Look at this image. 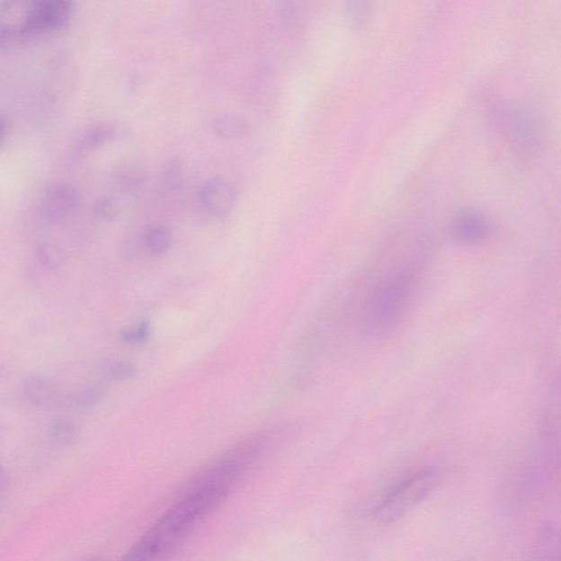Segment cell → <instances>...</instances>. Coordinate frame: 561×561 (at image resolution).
I'll return each mask as SVG.
<instances>
[{
    "label": "cell",
    "instance_id": "8992f818",
    "mask_svg": "<svg viewBox=\"0 0 561 561\" xmlns=\"http://www.w3.org/2000/svg\"><path fill=\"white\" fill-rule=\"evenodd\" d=\"M77 190L68 184H55L44 195L42 212L51 222H61L79 207Z\"/></svg>",
    "mask_w": 561,
    "mask_h": 561
},
{
    "label": "cell",
    "instance_id": "30bf717a",
    "mask_svg": "<svg viewBox=\"0 0 561 561\" xmlns=\"http://www.w3.org/2000/svg\"><path fill=\"white\" fill-rule=\"evenodd\" d=\"M212 129L220 138L233 139L247 137L250 125L243 115L225 112L215 115L212 120Z\"/></svg>",
    "mask_w": 561,
    "mask_h": 561
},
{
    "label": "cell",
    "instance_id": "44dd1931",
    "mask_svg": "<svg viewBox=\"0 0 561 561\" xmlns=\"http://www.w3.org/2000/svg\"><path fill=\"white\" fill-rule=\"evenodd\" d=\"M7 133V123L6 120H4L2 115H0V145L4 142V137H6Z\"/></svg>",
    "mask_w": 561,
    "mask_h": 561
},
{
    "label": "cell",
    "instance_id": "7a4b0ae2",
    "mask_svg": "<svg viewBox=\"0 0 561 561\" xmlns=\"http://www.w3.org/2000/svg\"><path fill=\"white\" fill-rule=\"evenodd\" d=\"M414 275L413 267L399 268L378 285L365 316L368 332L382 335L396 327L409 302Z\"/></svg>",
    "mask_w": 561,
    "mask_h": 561
},
{
    "label": "cell",
    "instance_id": "52a82bcc",
    "mask_svg": "<svg viewBox=\"0 0 561 561\" xmlns=\"http://www.w3.org/2000/svg\"><path fill=\"white\" fill-rule=\"evenodd\" d=\"M24 403L32 408H47L58 399V385L43 374H31L24 378L19 387Z\"/></svg>",
    "mask_w": 561,
    "mask_h": 561
},
{
    "label": "cell",
    "instance_id": "277c9868",
    "mask_svg": "<svg viewBox=\"0 0 561 561\" xmlns=\"http://www.w3.org/2000/svg\"><path fill=\"white\" fill-rule=\"evenodd\" d=\"M74 6L69 2L49 0V2H32L28 16L30 37L40 33L61 31L72 20Z\"/></svg>",
    "mask_w": 561,
    "mask_h": 561
},
{
    "label": "cell",
    "instance_id": "5b68a950",
    "mask_svg": "<svg viewBox=\"0 0 561 561\" xmlns=\"http://www.w3.org/2000/svg\"><path fill=\"white\" fill-rule=\"evenodd\" d=\"M199 199L203 208L213 217L227 218L236 207L238 192L228 180L214 178L200 189Z\"/></svg>",
    "mask_w": 561,
    "mask_h": 561
},
{
    "label": "cell",
    "instance_id": "ac0fdd59",
    "mask_svg": "<svg viewBox=\"0 0 561 561\" xmlns=\"http://www.w3.org/2000/svg\"><path fill=\"white\" fill-rule=\"evenodd\" d=\"M94 214L102 220H112L118 217L120 209L119 204L114 199L110 197H102L94 203Z\"/></svg>",
    "mask_w": 561,
    "mask_h": 561
},
{
    "label": "cell",
    "instance_id": "ba28073f",
    "mask_svg": "<svg viewBox=\"0 0 561 561\" xmlns=\"http://www.w3.org/2000/svg\"><path fill=\"white\" fill-rule=\"evenodd\" d=\"M452 232L459 243L477 244L489 236V220L482 213L466 210L455 218Z\"/></svg>",
    "mask_w": 561,
    "mask_h": 561
},
{
    "label": "cell",
    "instance_id": "d6986e66",
    "mask_svg": "<svg viewBox=\"0 0 561 561\" xmlns=\"http://www.w3.org/2000/svg\"><path fill=\"white\" fill-rule=\"evenodd\" d=\"M150 327L147 322L140 323L137 327L125 330L121 334L122 342L128 344H142L148 339Z\"/></svg>",
    "mask_w": 561,
    "mask_h": 561
},
{
    "label": "cell",
    "instance_id": "9a60e30c",
    "mask_svg": "<svg viewBox=\"0 0 561 561\" xmlns=\"http://www.w3.org/2000/svg\"><path fill=\"white\" fill-rule=\"evenodd\" d=\"M145 183V174L138 168L123 170L118 175V187L124 192H134L142 187Z\"/></svg>",
    "mask_w": 561,
    "mask_h": 561
},
{
    "label": "cell",
    "instance_id": "2e32d148",
    "mask_svg": "<svg viewBox=\"0 0 561 561\" xmlns=\"http://www.w3.org/2000/svg\"><path fill=\"white\" fill-rule=\"evenodd\" d=\"M164 184L172 191H178L183 185V173L182 165L175 160L170 162L164 169Z\"/></svg>",
    "mask_w": 561,
    "mask_h": 561
},
{
    "label": "cell",
    "instance_id": "8fae6325",
    "mask_svg": "<svg viewBox=\"0 0 561 561\" xmlns=\"http://www.w3.org/2000/svg\"><path fill=\"white\" fill-rule=\"evenodd\" d=\"M80 435V424L76 420L59 418L54 420L49 429V441L52 447L67 449L76 442Z\"/></svg>",
    "mask_w": 561,
    "mask_h": 561
},
{
    "label": "cell",
    "instance_id": "ffe728a7",
    "mask_svg": "<svg viewBox=\"0 0 561 561\" xmlns=\"http://www.w3.org/2000/svg\"><path fill=\"white\" fill-rule=\"evenodd\" d=\"M9 475L7 469L4 468V466L0 462V494L6 491L9 487Z\"/></svg>",
    "mask_w": 561,
    "mask_h": 561
},
{
    "label": "cell",
    "instance_id": "5bb4252c",
    "mask_svg": "<svg viewBox=\"0 0 561 561\" xmlns=\"http://www.w3.org/2000/svg\"><path fill=\"white\" fill-rule=\"evenodd\" d=\"M137 368L128 361H112L104 365L102 370V377L109 382H127L137 375Z\"/></svg>",
    "mask_w": 561,
    "mask_h": 561
},
{
    "label": "cell",
    "instance_id": "6da1fadb",
    "mask_svg": "<svg viewBox=\"0 0 561 561\" xmlns=\"http://www.w3.org/2000/svg\"><path fill=\"white\" fill-rule=\"evenodd\" d=\"M232 490L185 484L174 503L120 561H169Z\"/></svg>",
    "mask_w": 561,
    "mask_h": 561
},
{
    "label": "cell",
    "instance_id": "3957f363",
    "mask_svg": "<svg viewBox=\"0 0 561 561\" xmlns=\"http://www.w3.org/2000/svg\"><path fill=\"white\" fill-rule=\"evenodd\" d=\"M433 470L415 473L390 489L375 508L374 517L379 522L390 523L405 517L415 505L427 498L437 485Z\"/></svg>",
    "mask_w": 561,
    "mask_h": 561
},
{
    "label": "cell",
    "instance_id": "7c38bea8",
    "mask_svg": "<svg viewBox=\"0 0 561 561\" xmlns=\"http://www.w3.org/2000/svg\"><path fill=\"white\" fill-rule=\"evenodd\" d=\"M143 243L149 254L162 255L169 252L173 245V234L163 225L147 229L143 236Z\"/></svg>",
    "mask_w": 561,
    "mask_h": 561
},
{
    "label": "cell",
    "instance_id": "4fadbf2b",
    "mask_svg": "<svg viewBox=\"0 0 561 561\" xmlns=\"http://www.w3.org/2000/svg\"><path fill=\"white\" fill-rule=\"evenodd\" d=\"M108 393V387L103 384L85 386L73 395L70 403L77 409H92L102 404L107 398Z\"/></svg>",
    "mask_w": 561,
    "mask_h": 561
},
{
    "label": "cell",
    "instance_id": "9c48e42d",
    "mask_svg": "<svg viewBox=\"0 0 561 561\" xmlns=\"http://www.w3.org/2000/svg\"><path fill=\"white\" fill-rule=\"evenodd\" d=\"M121 134V128L117 123H99L90 127L86 132L80 135L77 142L79 152L94 150L111 142Z\"/></svg>",
    "mask_w": 561,
    "mask_h": 561
},
{
    "label": "cell",
    "instance_id": "e0dca14e",
    "mask_svg": "<svg viewBox=\"0 0 561 561\" xmlns=\"http://www.w3.org/2000/svg\"><path fill=\"white\" fill-rule=\"evenodd\" d=\"M40 264L45 269L55 270L61 267L62 254L54 245H44L38 253Z\"/></svg>",
    "mask_w": 561,
    "mask_h": 561
}]
</instances>
